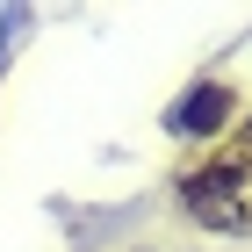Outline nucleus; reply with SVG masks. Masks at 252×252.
Segmentation results:
<instances>
[{
	"mask_svg": "<svg viewBox=\"0 0 252 252\" xmlns=\"http://www.w3.org/2000/svg\"><path fill=\"white\" fill-rule=\"evenodd\" d=\"M173 194H180V216L194 231L252 238V116H238L231 130L216 137L209 152L173 180Z\"/></svg>",
	"mask_w": 252,
	"mask_h": 252,
	"instance_id": "f257e3e1",
	"label": "nucleus"
},
{
	"mask_svg": "<svg viewBox=\"0 0 252 252\" xmlns=\"http://www.w3.org/2000/svg\"><path fill=\"white\" fill-rule=\"evenodd\" d=\"M223 123H238V94L223 79H202V87H188V94L173 101L166 130L173 137H223Z\"/></svg>",
	"mask_w": 252,
	"mask_h": 252,
	"instance_id": "f03ea898",
	"label": "nucleus"
}]
</instances>
